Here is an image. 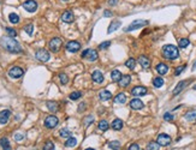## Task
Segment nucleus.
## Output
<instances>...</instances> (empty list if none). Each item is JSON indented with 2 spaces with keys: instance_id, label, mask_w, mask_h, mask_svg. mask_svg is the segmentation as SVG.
<instances>
[{
  "instance_id": "nucleus-14",
  "label": "nucleus",
  "mask_w": 196,
  "mask_h": 150,
  "mask_svg": "<svg viewBox=\"0 0 196 150\" xmlns=\"http://www.w3.org/2000/svg\"><path fill=\"white\" fill-rule=\"evenodd\" d=\"M10 117H11V112H10L9 109H4V110H1V112H0V124H1V125L7 124V121H9Z\"/></svg>"
},
{
  "instance_id": "nucleus-31",
  "label": "nucleus",
  "mask_w": 196,
  "mask_h": 150,
  "mask_svg": "<svg viewBox=\"0 0 196 150\" xmlns=\"http://www.w3.org/2000/svg\"><path fill=\"white\" fill-rule=\"evenodd\" d=\"M9 21L11 22L12 24H18V23H19V16H18L17 13L12 12V13L9 15Z\"/></svg>"
},
{
  "instance_id": "nucleus-25",
  "label": "nucleus",
  "mask_w": 196,
  "mask_h": 150,
  "mask_svg": "<svg viewBox=\"0 0 196 150\" xmlns=\"http://www.w3.org/2000/svg\"><path fill=\"white\" fill-rule=\"evenodd\" d=\"M121 72H120L119 70H113L112 72H111V79H112V82H119V79L121 78Z\"/></svg>"
},
{
  "instance_id": "nucleus-50",
  "label": "nucleus",
  "mask_w": 196,
  "mask_h": 150,
  "mask_svg": "<svg viewBox=\"0 0 196 150\" xmlns=\"http://www.w3.org/2000/svg\"><path fill=\"white\" fill-rule=\"evenodd\" d=\"M104 16L105 17H112V12L109 10H105L104 11Z\"/></svg>"
},
{
  "instance_id": "nucleus-17",
  "label": "nucleus",
  "mask_w": 196,
  "mask_h": 150,
  "mask_svg": "<svg viewBox=\"0 0 196 150\" xmlns=\"http://www.w3.org/2000/svg\"><path fill=\"white\" fill-rule=\"evenodd\" d=\"M155 70H156V72H158L160 76H164L168 72V66H167L166 64H164V63H159V64L156 65Z\"/></svg>"
},
{
  "instance_id": "nucleus-52",
  "label": "nucleus",
  "mask_w": 196,
  "mask_h": 150,
  "mask_svg": "<svg viewBox=\"0 0 196 150\" xmlns=\"http://www.w3.org/2000/svg\"><path fill=\"white\" fill-rule=\"evenodd\" d=\"M193 69H194V70L196 69V61H195V64H194V66H193Z\"/></svg>"
},
{
  "instance_id": "nucleus-23",
  "label": "nucleus",
  "mask_w": 196,
  "mask_h": 150,
  "mask_svg": "<svg viewBox=\"0 0 196 150\" xmlns=\"http://www.w3.org/2000/svg\"><path fill=\"white\" fill-rule=\"evenodd\" d=\"M111 126H112V129H113V130H116V131H119V130L123 129V126H124V123H123L120 119H114V120L112 121Z\"/></svg>"
},
{
  "instance_id": "nucleus-33",
  "label": "nucleus",
  "mask_w": 196,
  "mask_h": 150,
  "mask_svg": "<svg viewBox=\"0 0 196 150\" xmlns=\"http://www.w3.org/2000/svg\"><path fill=\"white\" fill-rule=\"evenodd\" d=\"M114 102L116 103H125L126 102V96H125V94H118L117 96L114 97Z\"/></svg>"
},
{
  "instance_id": "nucleus-19",
  "label": "nucleus",
  "mask_w": 196,
  "mask_h": 150,
  "mask_svg": "<svg viewBox=\"0 0 196 150\" xmlns=\"http://www.w3.org/2000/svg\"><path fill=\"white\" fill-rule=\"evenodd\" d=\"M130 83H131V77L129 75L121 76V78H120L119 82H118L119 86H121V88H126Z\"/></svg>"
},
{
  "instance_id": "nucleus-30",
  "label": "nucleus",
  "mask_w": 196,
  "mask_h": 150,
  "mask_svg": "<svg viewBox=\"0 0 196 150\" xmlns=\"http://www.w3.org/2000/svg\"><path fill=\"white\" fill-rule=\"evenodd\" d=\"M59 135H60V137H63V138H70L71 135H72V132H71L69 129L64 127V129H62L60 131H59Z\"/></svg>"
},
{
  "instance_id": "nucleus-22",
  "label": "nucleus",
  "mask_w": 196,
  "mask_h": 150,
  "mask_svg": "<svg viewBox=\"0 0 196 150\" xmlns=\"http://www.w3.org/2000/svg\"><path fill=\"white\" fill-rule=\"evenodd\" d=\"M111 97H112V94L109 93V90H102V91H100V93H99V98H100L102 102L109 101Z\"/></svg>"
},
{
  "instance_id": "nucleus-16",
  "label": "nucleus",
  "mask_w": 196,
  "mask_h": 150,
  "mask_svg": "<svg viewBox=\"0 0 196 150\" xmlns=\"http://www.w3.org/2000/svg\"><path fill=\"white\" fill-rule=\"evenodd\" d=\"M75 19V16H74V12L72 11H65L63 15H62V21L64 23H72Z\"/></svg>"
},
{
  "instance_id": "nucleus-38",
  "label": "nucleus",
  "mask_w": 196,
  "mask_h": 150,
  "mask_svg": "<svg viewBox=\"0 0 196 150\" xmlns=\"http://www.w3.org/2000/svg\"><path fill=\"white\" fill-rule=\"evenodd\" d=\"M189 43H190V41L188 39H181L178 44H179V48H186L189 46Z\"/></svg>"
},
{
  "instance_id": "nucleus-43",
  "label": "nucleus",
  "mask_w": 196,
  "mask_h": 150,
  "mask_svg": "<svg viewBox=\"0 0 196 150\" xmlns=\"http://www.w3.org/2000/svg\"><path fill=\"white\" fill-rule=\"evenodd\" d=\"M174 119V115L172 113H170V112H166L165 114H164V120L165 121H173Z\"/></svg>"
},
{
  "instance_id": "nucleus-27",
  "label": "nucleus",
  "mask_w": 196,
  "mask_h": 150,
  "mask_svg": "<svg viewBox=\"0 0 196 150\" xmlns=\"http://www.w3.org/2000/svg\"><path fill=\"white\" fill-rule=\"evenodd\" d=\"M185 119L188 121H196V109H193V110H189L186 114L184 115Z\"/></svg>"
},
{
  "instance_id": "nucleus-4",
  "label": "nucleus",
  "mask_w": 196,
  "mask_h": 150,
  "mask_svg": "<svg viewBox=\"0 0 196 150\" xmlns=\"http://www.w3.org/2000/svg\"><path fill=\"white\" fill-rule=\"evenodd\" d=\"M81 56L83 58V59H87L89 61H96L99 58L98 55V52L95 51V49H93V48H87V49H84L82 54H81Z\"/></svg>"
},
{
  "instance_id": "nucleus-8",
  "label": "nucleus",
  "mask_w": 196,
  "mask_h": 150,
  "mask_svg": "<svg viewBox=\"0 0 196 150\" xmlns=\"http://www.w3.org/2000/svg\"><path fill=\"white\" fill-rule=\"evenodd\" d=\"M58 123H59V120H58V118L55 115H48L45 119V126L47 129H54L55 126L58 125Z\"/></svg>"
},
{
  "instance_id": "nucleus-13",
  "label": "nucleus",
  "mask_w": 196,
  "mask_h": 150,
  "mask_svg": "<svg viewBox=\"0 0 196 150\" xmlns=\"http://www.w3.org/2000/svg\"><path fill=\"white\" fill-rule=\"evenodd\" d=\"M190 83V81H188V79H185V81H181L177 85H176V88L173 89V91H172V95L173 96H176V95H178V94H181L183 90L185 89V86L188 85Z\"/></svg>"
},
{
  "instance_id": "nucleus-46",
  "label": "nucleus",
  "mask_w": 196,
  "mask_h": 150,
  "mask_svg": "<svg viewBox=\"0 0 196 150\" xmlns=\"http://www.w3.org/2000/svg\"><path fill=\"white\" fill-rule=\"evenodd\" d=\"M92 123H94V118H93V115H88L87 118L84 119V124H86V126H89Z\"/></svg>"
},
{
  "instance_id": "nucleus-42",
  "label": "nucleus",
  "mask_w": 196,
  "mask_h": 150,
  "mask_svg": "<svg viewBox=\"0 0 196 150\" xmlns=\"http://www.w3.org/2000/svg\"><path fill=\"white\" fill-rule=\"evenodd\" d=\"M24 31L27 32L29 36H32V35H33V31H34V25L33 24H28V25H25V27H24Z\"/></svg>"
},
{
  "instance_id": "nucleus-21",
  "label": "nucleus",
  "mask_w": 196,
  "mask_h": 150,
  "mask_svg": "<svg viewBox=\"0 0 196 150\" xmlns=\"http://www.w3.org/2000/svg\"><path fill=\"white\" fill-rule=\"evenodd\" d=\"M46 106L48 108V110L52 112V113H55V112L59 110V105H58L55 101H47V102H46Z\"/></svg>"
},
{
  "instance_id": "nucleus-26",
  "label": "nucleus",
  "mask_w": 196,
  "mask_h": 150,
  "mask_svg": "<svg viewBox=\"0 0 196 150\" xmlns=\"http://www.w3.org/2000/svg\"><path fill=\"white\" fill-rule=\"evenodd\" d=\"M120 25H121V23H120L119 21H112V23L109 24V30H107V32H109V34H111L112 31H116L117 29H119Z\"/></svg>"
},
{
  "instance_id": "nucleus-40",
  "label": "nucleus",
  "mask_w": 196,
  "mask_h": 150,
  "mask_svg": "<svg viewBox=\"0 0 196 150\" xmlns=\"http://www.w3.org/2000/svg\"><path fill=\"white\" fill-rule=\"evenodd\" d=\"M44 150H55L53 142H51V140H47V142L45 143V145H44Z\"/></svg>"
},
{
  "instance_id": "nucleus-34",
  "label": "nucleus",
  "mask_w": 196,
  "mask_h": 150,
  "mask_svg": "<svg viewBox=\"0 0 196 150\" xmlns=\"http://www.w3.org/2000/svg\"><path fill=\"white\" fill-rule=\"evenodd\" d=\"M125 66H126L128 69H130V70H134L135 66H136V60H135L134 58H129V59L125 61Z\"/></svg>"
},
{
  "instance_id": "nucleus-54",
  "label": "nucleus",
  "mask_w": 196,
  "mask_h": 150,
  "mask_svg": "<svg viewBox=\"0 0 196 150\" xmlns=\"http://www.w3.org/2000/svg\"><path fill=\"white\" fill-rule=\"evenodd\" d=\"M194 90H196V85H195V86H194Z\"/></svg>"
},
{
  "instance_id": "nucleus-20",
  "label": "nucleus",
  "mask_w": 196,
  "mask_h": 150,
  "mask_svg": "<svg viewBox=\"0 0 196 150\" xmlns=\"http://www.w3.org/2000/svg\"><path fill=\"white\" fill-rule=\"evenodd\" d=\"M138 63H140V65H141L143 69H149L151 67V60L146 55H141L138 58Z\"/></svg>"
},
{
  "instance_id": "nucleus-3",
  "label": "nucleus",
  "mask_w": 196,
  "mask_h": 150,
  "mask_svg": "<svg viewBox=\"0 0 196 150\" xmlns=\"http://www.w3.org/2000/svg\"><path fill=\"white\" fill-rule=\"evenodd\" d=\"M149 24V22L146 21V19H135V21H132L124 29V31H134V30H137V29H141V28H143V27H147Z\"/></svg>"
},
{
  "instance_id": "nucleus-48",
  "label": "nucleus",
  "mask_w": 196,
  "mask_h": 150,
  "mask_svg": "<svg viewBox=\"0 0 196 150\" xmlns=\"http://www.w3.org/2000/svg\"><path fill=\"white\" fill-rule=\"evenodd\" d=\"M15 140H17V142L23 140H24V135H23V133H16V135H15Z\"/></svg>"
},
{
  "instance_id": "nucleus-29",
  "label": "nucleus",
  "mask_w": 196,
  "mask_h": 150,
  "mask_svg": "<svg viewBox=\"0 0 196 150\" xmlns=\"http://www.w3.org/2000/svg\"><path fill=\"white\" fill-rule=\"evenodd\" d=\"M109 129V124L106 120H100L99 121V130H101L102 132H106Z\"/></svg>"
},
{
  "instance_id": "nucleus-45",
  "label": "nucleus",
  "mask_w": 196,
  "mask_h": 150,
  "mask_svg": "<svg viewBox=\"0 0 196 150\" xmlns=\"http://www.w3.org/2000/svg\"><path fill=\"white\" fill-rule=\"evenodd\" d=\"M109 46H111V42H109V41H105V42L99 44V48H100V49H107Z\"/></svg>"
},
{
  "instance_id": "nucleus-11",
  "label": "nucleus",
  "mask_w": 196,
  "mask_h": 150,
  "mask_svg": "<svg viewBox=\"0 0 196 150\" xmlns=\"http://www.w3.org/2000/svg\"><path fill=\"white\" fill-rule=\"evenodd\" d=\"M81 49V43L77 41H69L66 43V51L70 53H77Z\"/></svg>"
},
{
  "instance_id": "nucleus-15",
  "label": "nucleus",
  "mask_w": 196,
  "mask_h": 150,
  "mask_svg": "<svg viewBox=\"0 0 196 150\" xmlns=\"http://www.w3.org/2000/svg\"><path fill=\"white\" fill-rule=\"evenodd\" d=\"M129 106H130V108L134 109V110H138V109H142V108L144 107V103L142 102L141 100H138V98H134V100L130 101Z\"/></svg>"
},
{
  "instance_id": "nucleus-9",
  "label": "nucleus",
  "mask_w": 196,
  "mask_h": 150,
  "mask_svg": "<svg viewBox=\"0 0 196 150\" xmlns=\"http://www.w3.org/2000/svg\"><path fill=\"white\" fill-rule=\"evenodd\" d=\"M23 75H24V71H23V69H21L19 66H13V67H11V69L9 70V76H10L11 78H15V79L21 78Z\"/></svg>"
},
{
  "instance_id": "nucleus-24",
  "label": "nucleus",
  "mask_w": 196,
  "mask_h": 150,
  "mask_svg": "<svg viewBox=\"0 0 196 150\" xmlns=\"http://www.w3.org/2000/svg\"><path fill=\"white\" fill-rule=\"evenodd\" d=\"M0 147L2 148V150H12L11 144H10V142L6 137L0 138Z\"/></svg>"
},
{
  "instance_id": "nucleus-10",
  "label": "nucleus",
  "mask_w": 196,
  "mask_h": 150,
  "mask_svg": "<svg viewBox=\"0 0 196 150\" xmlns=\"http://www.w3.org/2000/svg\"><path fill=\"white\" fill-rule=\"evenodd\" d=\"M23 9L30 13H33L35 11L37 10V2L35 0H27L23 2Z\"/></svg>"
},
{
  "instance_id": "nucleus-37",
  "label": "nucleus",
  "mask_w": 196,
  "mask_h": 150,
  "mask_svg": "<svg viewBox=\"0 0 196 150\" xmlns=\"http://www.w3.org/2000/svg\"><path fill=\"white\" fill-rule=\"evenodd\" d=\"M82 96V93L81 91H74V93H71L70 94V100H72V101H76V100H78L79 97Z\"/></svg>"
},
{
  "instance_id": "nucleus-49",
  "label": "nucleus",
  "mask_w": 196,
  "mask_h": 150,
  "mask_svg": "<svg viewBox=\"0 0 196 150\" xmlns=\"http://www.w3.org/2000/svg\"><path fill=\"white\" fill-rule=\"evenodd\" d=\"M86 103H84V102H82V103H79V105H78V112H79V113H82V112H83V110H86Z\"/></svg>"
},
{
  "instance_id": "nucleus-39",
  "label": "nucleus",
  "mask_w": 196,
  "mask_h": 150,
  "mask_svg": "<svg viewBox=\"0 0 196 150\" xmlns=\"http://www.w3.org/2000/svg\"><path fill=\"white\" fill-rule=\"evenodd\" d=\"M59 79H60V83H62L63 85H66V84L69 83V77H67L65 73H60V75H59Z\"/></svg>"
},
{
  "instance_id": "nucleus-55",
  "label": "nucleus",
  "mask_w": 196,
  "mask_h": 150,
  "mask_svg": "<svg viewBox=\"0 0 196 150\" xmlns=\"http://www.w3.org/2000/svg\"><path fill=\"white\" fill-rule=\"evenodd\" d=\"M63 1H69V0H63Z\"/></svg>"
},
{
  "instance_id": "nucleus-35",
  "label": "nucleus",
  "mask_w": 196,
  "mask_h": 150,
  "mask_svg": "<svg viewBox=\"0 0 196 150\" xmlns=\"http://www.w3.org/2000/svg\"><path fill=\"white\" fill-rule=\"evenodd\" d=\"M109 148L112 150H119L120 149V143L118 140H112L109 143Z\"/></svg>"
},
{
  "instance_id": "nucleus-51",
  "label": "nucleus",
  "mask_w": 196,
  "mask_h": 150,
  "mask_svg": "<svg viewBox=\"0 0 196 150\" xmlns=\"http://www.w3.org/2000/svg\"><path fill=\"white\" fill-rule=\"evenodd\" d=\"M109 4L112 5V6H114V5L117 4V0H109Z\"/></svg>"
},
{
  "instance_id": "nucleus-47",
  "label": "nucleus",
  "mask_w": 196,
  "mask_h": 150,
  "mask_svg": "<svg viewBox=\"0 0 196 150\" xmlns=\"http://www.w3.org/2000/svg\"><path fill=\"white\" fill-rule=\"evenodd\" d=\"M128 150H141V148H140V145H138V144L134 143V144H131L130 147L128 148Z\"/></svg>"
},
{
  "instance_id": "nucleus-28",
  "label": "nucleus",
  "mask_w": 196,
  "mask_h": 150,
  "mask_svg": "<svg viewBox=\"0 0 196 150\" xmlns=\"http://www.w3.org/2000/svg\"><path fill=\"white\" fill-rule=\"evenodd\" d=\"M77 144V140L75 138V137H70V138H67L65 142V147L66 148H74V147H76Z\"/></svg>"
},
{
  "instance_id": "nucleus-53",
  "label": "nucleus",
  "mask_w": 196,
  "mask_h": 150,
  "mask_svg": "<svg viewBox=\"0 0 196 150\" xmlns=\"http://www.w3.org/2000/svg\"><path fill=\"white\" fill-rule=\"evenodd\" d=\"M86 150H95V149H93V148H87Z\"/></svg>"
},
{
  "instance_id": "nucleus-2",
  "label": "nucleus",
  "mask_w": 196,
  "mask_h": 150,
  "mask_svg": "<svg viewBox=\"0 0 196 150\" xmlns=\"http://www.w3.org/2000/svg\"><path fill=\"white\" fill-rule=\"evenodd\" d=\"M163 56L167 60H176L179 58V51L173 44H165L163 47Z\"/></svg>"
},
{
  "instance_id": "nucleus-36",
  "label": "nucleus",
  "mask_w": 196,
  "mask_h": 150,
  "mask_svg": "<svg viewBox=\"0 0 196 150\" xmlns=\"http://www.w3.org/2000/svg\"><path fill=\"white\" fill-rule=\"evenodd\" d=\"M147 150H160V145L158 144V142H151L149 144H147Z\"/></svg>"
},
{
  "instance_id": "nucleus-5",
  "label": "nucleus",
  "mask_w": 196,
  "mask_h": 150,
  "mask_svg": "<svg viewBox=\"0 0 196 150\" xmlns=\"http://www.w3.org/2000/svg\"><path fill=\"white\" fill-rule=\"evenodd\" d=\"M35 58L39 60V61H42V63H47L49 59H51V54L48 51H46L44 48H40L36 51L35 53Z\"/></svg>"
},
{
  "instance_id": "nucleus-12",
  "label": "nucleus",
  "mask_w": 196,
  "mask_h": 150,
  "mask_svg": "<svg viewBox=\"0 0 196 150\" xmlns=\"http://www.w3.org/2000/svg\"><path fill=\"white\" fill-rule=\"evenodd\" d=\"M147 93H148V89H147L146 86H142V85L135 86V88L131 90V95H132V96H144Z\"/></svg>"
},
{
  "instance_id": "nucleus-7",
  "label": "nucleus",
  "mask_w": 196,
  "mask_h": 150,
  "mask_svg": "<svg viewBox=\"0 0 196 150\" xmlns=\"http://www.w3.org/2000/svg\"><path fill=\"white\" fill-rule=\"evenodd\" d=\"M156 142H158V144L160 145V147H167V145H170L171 144V137L168 136V135H166V133H160L159 136H158V138H156Z\"/></svg>"
},
{
  "instance_id": "nucleus-18",
  "label": "nucleus",
  "mask_w": 196,
  "mask_h": 150,
  "mask_svg": "<svg viewBox=\"0 0 196 150\" xmlns=\"http://www.w3.org/2000/svg\"><path fill=\"white\" fill-rule=\"evenodd\" d=\"M92 78H93V81L95 82V83H98V84H100V83H102L104 82V75H102V72H100V71H94L93 73H92Z\"/></svg>"
},
{
  "instance_id": "nucleus-32",
  "label": "nucleus",
  "mask_w": 196,
  "mask_h": 150,
  "mask_svg": "<svg viewBox=\"0 0 196 150\" xmlns=\"http://www.w3.org/2000/svg\"><path fill=\"white\" fill-rule=\"evenodd\" d=\"M153 85L155 88H161L164 85V78L163 77H155L153 79Z\"/></svg>"
},
{
  "instance_id": "nucleus-41",
  "label": "nucleus",
  "mask_w": 196,
  "mask_h": 150,
  "mask_svg": "<svg viewBox=\"0 0 196 150\" xmlns=\"http://www.w3.org/2000/svg\"><path fill=\"white\" fill-rule=\"evenodd\" d=\"M5 31H6V34L10 36V37H16L17 36V31L15 30V29H12V28H5Z\"/></svg>"
},
{
  "instance_id": "nucleus-1",
  "label": "nucleus",
  "mask_w": 196,
  "mask_h": 150,
  "mask_svg": "<svg viewBox=\"0 0 196 150\" xmlns=\"http://www.w3.org/2000/svg\"><path fill=\"white\" fill-rule=\"evenodd\" d=\"M0 46H1L5 51H7V52H10V53L17 54L22 52V47H21V44L18 43V41H16L13 37H10V36L2 37V39L0 40Z\"/></svg>"
},
{
  "instance_id": "nucleus-6",
  "label": "nucleus",
  "mask_w": 196,
  "mask_h": 150,
  "mask_svg": "<svg viewBox=\"0 0 196 150\" xmlns=\"http://www.w3.org/2000/svg\"><path fill=\"white\" fill-rule=\"evenodd\" d=\"M49 49H51V52H53V53H58L59 51H60V48H62V46H63V41H62V39H59V37H53L51 41H49Z\"/></svg>"
},
{
  "instance_id": "nucleus-44",
  "label": "nucleus",
  "mask_w": 196,
  "mask_h": 150,
  "mask_svg": "<svg viewBox=\"0 0 196 150\" xmlns=\"http://www.w3.org/2000/svg\"><path fill=\"white\" fill-rule=\"evenodd\" d=\"M186 65H181V66H177V69L174 70V76H179L183 71L185 70Z\"/></svg>"
}]
</instances>
